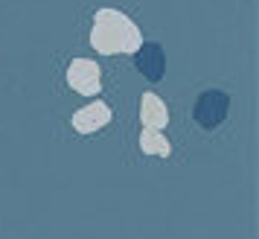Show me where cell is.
<instances>
[{
    "label": "cell",
    "instance_id": "2",
    "mask_svg": "<svg viewBox=\"0 0 259 239\" xmlns=\"http://www.w3.org/2000/svg\"><path fill=\"white\" fill-rule=\"evenodd\" d=\"M227 114H230V96L224 94V91H204L198 96L195 108H192V117H195V123L204 132L219 129L227 120Z\"/></svg>",
    "mask_w": 259,
    "mask_h": 239
},
{
    "label": "cell",
    "instance_id": "1",
    "mask_svg": "<svg viewBox=\"0 0 259 239\" xmlns=\"http://www.w3.org/2000/svg\"><path fill=\"white\" fill-rule=\"evenodd\" d=\"M140 29L128 15L117 12V9H99L94 15V26H91V44L105 56L114 53H134L140 47Z\"/></svg>",
    "mask_w": 259,
    "mask_h": 239
},
{
    "label": "cell",
    "instance_id": "3",
    "mask_svg": "<svg viewBox=\"0 0 259 239\" xmlns=\"http://www.w3.org/2000/svg\"><path fill=\"white\" fill-rule=\"evenodd\" d=\"M134 64H137V70H140L149 82H160L163 73H166L163 47L154 44V41H140V47L134 50Z\"/></svg>",
    "mask_w": 259,
    "mask_h": 239
},
{
    "label": "cell",
    "instance_id": "4",
    "mask_svg": "<svg viewBox=\"0 0 259 239\" xmlns=\"http://www.w3.org/2000/svg\"><path fill=\"white\" fill-rule=\"evenodd\" d=\"M67 82H70L73 91H79V94H84V96L99 94V67H96V61H91V59L70 61V67H67Z\"/></svg>",
    "mask_w": 259,
    "mask_h": 239
},
{
    "label": "cell",
    "instance_id": "5",
    "mask_svg": "<svg viewBox=\"0 0 259 239\" xmlns=\"http://www.w3.org/2000/svg\"><path fill=\"white\" fill-rule=\"evenodd\" d=\"M108 123H111V108L105 102H91L73 114V129L82 134H94L99 129H105Z\"/></svg>",
    "mask_w": 259,
    "mask_h": 239
},
{
    "label": "cell",
    "instance_id": "7",
    "mask_svg": "<svg viewBox=\"0 0 259 239\" xmlns=\"http://www.w3.org/2000/svg\"><path fill=\"white\" fill-rule=\"evenodd\" d=\"M140 149H143V155H157V157L172 155V143L166 140L163 134H157V129H146L140 134Z\"/></svg>",
    "mask_w": 259,
    "mask_h": 239
},
{
    "label": "cell",
    "instance_id": "6",
    "mask_svg": "<svg viewBox=\"0 0 259 239\" xmlns=\"http://www.w3.org/2000/svg\"><path fill=\"white\" fill-rule=\"evenodd\" d=\"M140 120L146 129H166V123H169V111H166V102L160 96L154 94H143L140 99Z\"/></svg>",
    "mask_w": 259,
    "mask_h": 239
}]
</instances>
